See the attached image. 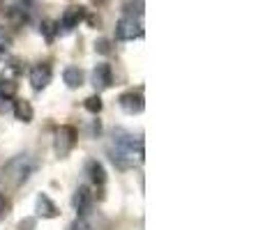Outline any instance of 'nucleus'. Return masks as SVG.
<instances>
[{
	"mask_svg": "<svg viewBox=\"0 0 263 230\" xmlns=\"http://www.w3.org/2000/svg\"><path fill=\"white\" fill-rule=\"evenodd\" d=\"M18 90V83L14 78H0V97L3 99H14Z\"/></svg>",
	"mask_w": 263,
	"mask_h": 230,
	"instance_id": "ddd939ff",
	"label": "nucleus"
},
{
	"mask_svg": "<svg viewBox=\"0 0 263 230\" xmlns=\"http://www.w3.org/2000/svg\"><path fill=\"white\" fill-rule=\"evenodd\" d=\"M95 51L97 53H102V55H106V53H111V46H109V39H100L95 44Z\"/></svg>",
	"mask_w": 263,
	"mask_h": 230,
	"instance_id": "f3484780",
	"label": "nucleus"
},
{
	"mask_svg": "<svg viewBox=\"0 0 263 230\" xmlns=\"http://www.w3.org/2000/svg\"><path fill=\"white\" fill-rule=\"evenodd\" d=\"M35 226H37L35 219H23V221L18 223V230H35Z\"/></svg>",
	"mask_w": 263,
	"mask_h": 230,
	"instance_id": "6ab92c4d",
	"label": "nucleus"
},
{
	"mask_svg": "<svg viewBox=\"0 0 263 230\" xmlns=\"http://www.w3.org/2000/svg\"><path fill=\"white\" fill-rule=\"evenodd\" d=\"M14 115H16V120H21V122H32V106H30V101H26V99H16L14 101Z\"/></svg>",
	"mask_w": 263,
	"mask_h": 230,
	"instance_id": "f8f14e48",
	"label": "nucleus"
},
{
	"mask_svg": "<svg viewBox=\"0 0 263 230\" xmlns=\"http://www.w3.org/2000/svg\"><path fill=\"white\" fill-rule=\"evenodd\" d=\"M86 18V7H69V9H65V14H63V18H60V23H58V30L63 28V30H72V28H77L79 23Z\"/></svg>",
	"mask_w": 263,
	"mask_h": 230,
	"instance_id": "0eeeda50",
	"label": "nucleus"
},
{
	"mask_svg": "<svg viewBox=\"0 0 263 230\" xmlns=\"http://www.w3.org/2000/svg\"><path fill=\"white\" fill-rule=\"evenodd\" d=\"M118 104H120V109H123L125 113H129V115H139V113H143V109H145L143 92H141V90H136V92H134V90L125 92V95H120Z\"/></svg>",
	"mask_w": 263,
	"mask_h": 230,
	"instance_id": "7ed1b4c3",
	"label": "nucleus"
},
{
	"mask_svg": "<svg viewBox=\"0 0 263 230\" xmlns=\"http://www.w3.org/2000/svg\"><path fill=\"white\" fill-rule=\"evenodd\" d=\"M63 81L67 83V88H72V90H77V88L83 86V72L79 67H67L63 72Z\"/></svg>",
	"mask_w": 263,
	"mask_h": 230,
	"instance_id": "9b49d317",
	"label": "nucleus"
},
{
	"mask_svg": "<svg viewBox=\"0 0 263 230\" xmlns=\"http://www.w3.org/2000/svg\"><path fill=\"white\" fill-rule=\"evenodd\" d=\"M97 3H104V0H97Z\"/></svg>",
	"mask_w": 263,
	"mask_h": 230,
	"instance_id": "412c9836",
	"label": "nucleus"
},
{
	"mask_svg": "<svg viewBox=\"0 0 263 230\" xmlns=\"http://www.w3.org/2000/svg\"><path fill=\"white\" fill-rule=\"evenodd\" d=\"M92 86H95L97 92L106 90V88H111V83H114V72H111V65L102 62L97 65L95 69H92Z\"/></svg>",
	"mask_w": 263,
	"mask_h": 230,
	"instance_id": "39448f33",
	"label": "nucleus"
},
{
	"mask_svg": "<svg viewBox=\"0 0 263 230\" xmlns=\"http://www.w3.org/2000/svg\"><path fill=\"white\" fill-rule=\"evenodd\" d=\"M83 106H86V111H88V113H92V115H97L102 109H104V104H102V97H100V95L88 97L86 104H83Z\"/></svg>",
	"mask_w": 263,
	"mask_h": 230,
	"instance_id": "4468645a",
	"label": "nucleus"
},
{
	"mask_svg": "<svg viewBox=\"0 0 263 230\" xmlns=\"http://www.w3.org/2000/svg\"><path fill=\"white\" fill-rule=\"evenodd\" d=\"M35 171V161L30 157H16L5 166V177H7L12 184H21V182L28 180V175Z\"/></svg>",
	"mask_w": 263,
	"mask_h": 230,
	"instance_id": "f257e3e1",
	"label": "nucleus"
},
{
	"mask_svg": "<svg viewBox=\"0 0 263 230\" xmlns=\"http://www.w3.org/2000/svg\"><path fill=\"white\" fill-rule=\"evenodd\" d=\"M72 205L77 207L79 214H88L90 212V205H92V194L88 186H79L74 191V198H72Z\"/></svg>",
	"mask_w": 263,
	"mask_h": 230,
	"instance_id": "6e6552de",
	"label": "nucleus"
},
{
	"mask_svg": "<svg viewBox=\"0 0 263 230\" xmlns=\"http://www.w3.org/2000/svg\"><path fill=\"white\" fill-rule=\"evenodd\" d=\"M51 76H53V74H51L49 65H44V62L35 65V67L30 69V86L35 88V90H44V88L51 83Z\"/></svg>",
	"mask_w": 263,
	"mask_h": 230,
	"instance_id": "423d86ee",
	"label": "nucleus"
},
{
	"mask_svg": "<svg viewBox=\"0 0 263 230\" xmlns=\"http://www.w3.org/2000/svg\"><path fill=\"white\" fill-rule=\"evenodd\" d=\"M86 173L90 175V180L95 182L97 186H102L106 182V171H104V166H102L97 159H92V161L86 163Z\"/></svg>",
	"mask_w": 263,
	"mask_h": 230,
	"instance_id": "9d476101",
	"label": "nucleus"
},
{
	"mask_svg": "<svg viewBox=\"0 0 263 230\" xmlns=\"http://www.w3.org/2000/svg\"><path fill=\"white\" fill-rule=\"evenodd\" d=\"M58 207H55V203L49 198L46 194H40L37 196V217L42 219H55L58 217Z\"/></svg>",
	"mask_w": 263,
	"mask_h": 230,
	"instance_id": "1a4fd4ad",
	"label": "nucleus"
},
{
	"mask_svg": "<svg viewBox=\"0 0 263 230\" xmlns=\"http://www.w3.org/2000/svg\"><path fill=\"white\" fill-rule=\"evenodd\" d=\"M77 138H79V134H77V129H74L72 124L58 127V129H55V138H53L55 154H58L60 159H65L74 150V145H77Z\"/></svg>",
	"mask_w": 263,
	"mask_h": 230,
	"instance_id": "f03ea898",
	"label": "nucleus"
},
{
	"mask_svg": "<svg viewBox=\"0 0 263 230\" xmlns=\"http://www.w3.org/2000/svg\"><path fill=\"white\" fill-rule=\"evenodd\" d=\"M72 230H92V226L86 221V219H77V221L72 223Z\"/></svg>",
	"mask_w": 263,
	"mask_h": 230,
	"instance_id": "a211bd4d",
	"label": "nucleus"
},
{
	"mask_svg": "<svg viewBox=\"0 0 263 230\" xmlns=\"http://www.w3.org/2000/svg\"><path fill=\"white\" fill-rule=\"evenodd\" d=\"M9 212H12V203H9V198L5 194H0V221L5 217H9Z\"/></svg>",
	"mask_w": 263,
	"mask_h": 230,
	"instance_id": "dca6fc26",
	"label": "nucleus"
},
{
	"mask_svg": "<svg viewBox=\"0 0 263 230\" xmlns=\"http://www.w3.org/2000/svg\"><path fill=\"white\" fill-rule=\"evenodd\" d=\"M116 37L123 41H129V39H136V37H143V28L141 23H136L134 18H120L118 26H116Z\"/></svg>",
	"mask_w": 263,
	"mask_h": 230,
	"instance_id": "20e7f679",
	"label": "nucleus"
},
{
	"mask_svg": "<svg viewBox=\"0 0 263 230\" xmlns=\"http://www.w3.org/2000/svg\"><path fill=\"white\" fill-rule=\"evenodd\" d=\"M40 32L46 37V41H53V37H55V32H58V28H55L53 21H42Z\"/></svg>",
	"mask_w": 263,
	"mask_h": 230,
	"instance_id": "2eb2a0df",
	"label": "nucleus"
},
{
	"mask_svg": "<svg viewBox=\"0 0 263 230\" xmlns=\"http://www.w3.org/2000/svg\"><path fill=\"white\" fill-rule=\"evenodd\" d=\"M5 53H7V39L0 35V58H5Z\"/></svg>",
	"mask_w": 263,
	"mask_h": 230,
	"instance_id": "aec40b11",
	"label": "nucleus"
}]
</instances>
